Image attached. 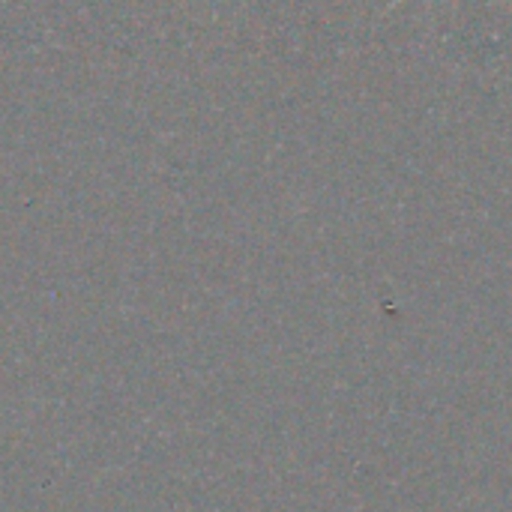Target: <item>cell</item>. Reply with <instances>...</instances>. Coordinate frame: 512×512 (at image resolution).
<instances>
[{
  "mask_svg": "<svg viewBox=\"0 0 512 512\" xmlns=\"http://www.w3.org/2000/svg\"><path fill=\"white\" fill-rule=\"evenodd\" d=\"M396 3H402V0H393V6H396Z\"/></svg>",
  "mask_w": 512,
  "mask_h": 512,
  "instance_id": "6da1fadb",
  "label": "cell"
}]
</instances>
